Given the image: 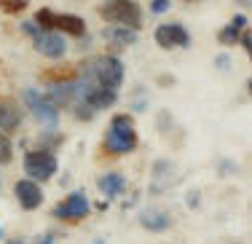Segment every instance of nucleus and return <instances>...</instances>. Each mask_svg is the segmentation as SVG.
Masks as SVG:
<instances>
[{
  "label": "nucleus",
  "mask_w": 252,
  "mask_h": 244,
  "mask_svg": "<svg viewBox=\"0 0 252 244\" xmlns=\"http://www.w3.org/2000/svg\"><path fill=\"white\" fill-rule=\"evenodd\" d=\"M11 161V140L8 134L0 132V164H8Z\"/></svg>",
  "instance_id": "6ab92c4d"
},
{
  "label": "nucleus",
  "mask_w": 252,
  "mask_h": 244,
  "mask_svg": "<svg viewBox=\"0 0 252 244\" xmlns=\"http://www.w3.org/2000/svg\"><path fill=\"white\" fill-rule=\"evenodd\" d=\"M140 223H142V228L158 234V231H166L172 225V217L166 215V212H161V210H148V212L140 215Z\"/></svg>",
  "instance_id": "4468645a"
},
{
  "label": "nucleus",
  "mask_w": 252,
  "mask_h": 244,
  "mask_svg": "<svg viewBox=\"0 0 252 244\" xmlns=\"http://www.w3.org/2000/svg\"><path fill=\"white\" fill-rule=\"evenodd\" d=\"M22 126V110L11 102H0V132L11 134Z\"/></svg>",
  "instance_id": "f8f14e48"
},
{
  "label": "nucleus",
  "mask_w": 252,
  "mask_h": 244,
  "mask_svg": "<svg viewBox=\"0 0 252 244\" xmlns=\"http://www.w3.org/2000/svg\"><path fill=\"white\" fill-rule=\"evenodd\" d=\"M14 193H16V201L22 204V210L27 212L38 210L43 204V190H40V185L35 180H19L14 185Z\"/></svg>",
  "instance_id": "9d476101"
},
{
  "label": "nucleus",
  "mask_w": 252,
  "mask_h": 244,
  "mask_svg": "<svg viewBox=\"0 0 252 244\" xmlns=\"http://www.w3.org/2000/svg\"><path fill=\"white\" fill-rule=\"evenodd\" d=\"M73 78H78V67H70V64H64V67H51L43 73V81L46 83H73Z\"/></svg>",
  "instance_id": "f3484780"
},
{
  "label": "nucleus",
  "mask_w": 252,
  "mask_h": 244,
  "mask_svg": "<svg viewBox=\"0 0 252 244\" xmlns=\"http://www.w3.org/2000/svg\"><path fill=\"white\" fill-rule=\"evenodd\" d=\"M97 185H99V190L107 196V199H116V196L124 193L126 183H124V177L118 175V172H110V175H102V177H99Z\"/></svg>",
  "instance_id": "2eb2a0df"
},
{
  "label": "nucleus",
  "mask_w": 252,
  "mask_h": 244,
  "mask_svg": "<svg viewBox=\"0 0 252 244\" xmlns=\"http://www.w3.org/2000/svg\"><path fill=\"white\" fill-rule=\"evenodd\" d=\"M102 38L113 46V49H126L137 40V30H129V27H121V25H110L102 30Z\"/></svg>",
  "instance_id": "9b49d317"
},
{
  "label": "nucleus",
  "mask_w": 252,
  "mask_h": 244,
  "mask_svg": "<svg viewBox=\"0 0 252 244\" xmlns=\"http://www.w3.org/2000/svg\"><path fill=\"white\" fill-rule=\"evenodd\" d=\"M89 212H92V207H89V199L81 193V190L70 193L64 201H59V204L54 207V217L64 220V223H78V220H83Z\"/></svg>",
  "instance_id": "423d86ee"
},
{
  "label": "nucleus",
  "mask_w": 252,
  "mask_h": 244,
  "mask_svg": "<svg viewBox=\"0 0 252 244\" xmlns=\"http://www.w3.org/2000/svg\"><path fill=\"white\" fill-rule=\"evenodd\" d=\"M188 3H196V0H188Z\"/></svg>",
  "instance_id": "5701e85b"
},
{
  "label": "nucleus",
  "mask_w": 252,
  "mask_h": 244,
  "mask_svg": "<svg viewBox=\"0 0 252 244\" xmlns=\"http://www.w3.org/2000/svg\"><path fill=\"white\" fill-rule=\"evenodd\" d=\"M105 151L110 153V156H126V153L137 151V132H134V121H131V116H116L110 121V126H107L105 132Z\"/></svg>",
  "instance_id": "f03ea898"
},
{
  "label": "nucleus",
  "mask_w": 252,
  "mask_h": 244,
  "mask_svg": "<svg viewBox=\"0 0 252 244\" xmlns=\"http://www.w3.org/2000/svg\"><path fill=\"white\" fill-rule=\"evenodd\" d=\"M46 97L59 110V108H67V105H75V89H73V83H54Z\"/></svg>",
  "instance_id": "ddd939ff"
},
{
  "label": "nucleus",
  "mask_w": 252,
  "mask_h": 244,
  "mask_svg": "<svg viewBox=\"0 0 252 244\" xmlns=\"http://www.w3.org/2000/svg\"><path fill=\"white\" fill-rule=\"evenodd\" d=\"M25 102H27L30 113H32L43 126H57V123H59V110L49 102L46 94L35 92V89H27V92H25Z\"/></svg>",
  "instance_id": "0eeeda50"
},
{
  "label": "nucleus",
  "mask_w": 252,
  "mask_h": 244,
  "mask_svg": "<svg viewBox=\"0 0 252 244\" xmlns=\"http://www.w3.org/2000/svg\"><path fill=\"white\" fill-rule=\"evenodd\" d=\"M78 75L92 81V83H97V86L118 92V86L124 83V64H121V59H116L110 54L94 57V59H89V62H83L81 67H78Z\"/></svg>",
  "instance_id": "f257e3e1"
},
{
  "label": "nucleus",
  "mask_w": 252,
  "mask_h": 244,
  "mask_svg": "<svg viewBox=\"0 0 252 244\" xmlns=\"http://www.w3.org/2000/svg\"><path fill=\"white\" fill-rule=\"evenodd\" d=\"M32 46H35V51H40L49 59H62L64 51H67V43H64L62 32H54V30H38L32 35Z\"/></svg>",
  "instance_id": "6e6552de"
},
{
  "label": "nucleus",
  "mask_w": 252,
  "mask_h": 244,
  "mask_svg": "<svg viewBox=\"0 0 252 244\" xmlns=\"http://www.w3.org/2000/svg\"><path fill=\"white\" fill-rule=\"evenodd\" d=\"M35 27L38 30H54V32H64L73 38L86 35V22L75 14H54L51 8H40L35 14Z\"/></svg>",
  "instance_id": "20e7f679"
},
{
  "label": "nucleus",
  "mask_w": 252,
  "mask_h": 244,
  "mask_svg": "<svg viewBox=\"0 0 252 244\" xmlns=\"http://www.w3.org/2000/svg\"><path fill=\"white\" fill-rule=\"evenodd\" d=\"M8 244H22V242H8Z\"/></svg>",
  "instance_id": "4be33fe9"
},
{
  "label": "nucleus",
  "mask_w": 252,
  "mask_h": 244,
  "mask_svg": "<svg viewBox=\"0 0 252 244\" xmlns=\"http://www.w3.org/2000/svg\"><path fill=\"white\" fill-rule=\"evenodd\" d=\"M151 11H153V14H164V11H169V0H153Z\"/></svg>",
  "instance_id": "412c9836"
},
{
  "label": "nucleus",
  "mask_w": 252,
  "mask_h": 244,
  "mask_svg": "<svg viewBox=\"0 0 252 244\" xmlns=\"http://www.w3.org/2000/svg\"><path fill=\"white\" fill-rule=\"evenodd\" d=\"M25 8H27V0H0L3 14H22Z\"/></svg>",
  "instance_id": "a211bd4d"
},
{
  "label": "nucleus",
  "mask_w": 252,
  "mask_h": 244,
  "mask_svg": "<svg viewBox=\"0 0 252 244\" xmlns=\"http://www.w3.org/2000/svg\"><path fill=\"white\" fill-rule=\"evenodd\" d=\"M99 16L110 25H121L129 30L142 27V8L134 0H105L99 5Z\"/></svg>",
  "instance_id": "7ed1b4c3"
},
{
  "label": "nucleus",
  "mask_w": 252,
  "mask_h": 244,
  "mask_svg": "<svg viewBox=\"0 0 252 244\" xmlns=\"http://www.w3.org/2000/svg\"><path fill=\"white\" fill-rule=\"evenodd\" d=\"M156 43L161 46V49H185V46L190 43V35L188 30H185L183 25H177V22H172V25H158L153 32Z\"/></svg>",
  "instance_id": "1a4fd4ad"
},
{
  "label": "nucleus",
  "mask_w": 252,
  "mask_h": 244,
  "mask_svg": "<svg viewBox=\"0 0 252 244\" xmlns=\"http://www.w3.org/2000/svg\"><path fill=\"white\" fill-rule=\"evenodd\" d=\"M59 169V161L51 151H30L25 156V172H27V180L35 183H46L54 177V172Z\"/></svg>",
  "instance_id": "39448f33"
},
{
  "label": "nucleus",
  "mask_w": 252,
  "mask_h": 244,
  "mask_svg": "<svg viewBox=\"0 0 252 244\" xmlns=\"http://www.w3.org/2000/svg\"><path fill=\"white\" fill-rule=\"evenodd\" d=\"M244 25H247V19H244V16H233L231 25L223 27V30L218 32V40H220L223 46H233V43H239V35H242Z\"/></svg>",
  "instance_id": "dca6fc26"
},
{
  "label": "nucleus",
  "mask_w": 252,
  "mask_h": 244,
  "mask_svg": "<svg viewBox=\"0 0 252 244\" xmlns=\"http://www.w3.org/2000/svg\"><path fill=\"white\" fill-rule=\"evenodd\" d=\"M92 116H94V110L89 108L86 102H78V105H75V118H81V121H89Z\"/></svg>",
  "instance_id": "aec40b11"
}]
</instances>
